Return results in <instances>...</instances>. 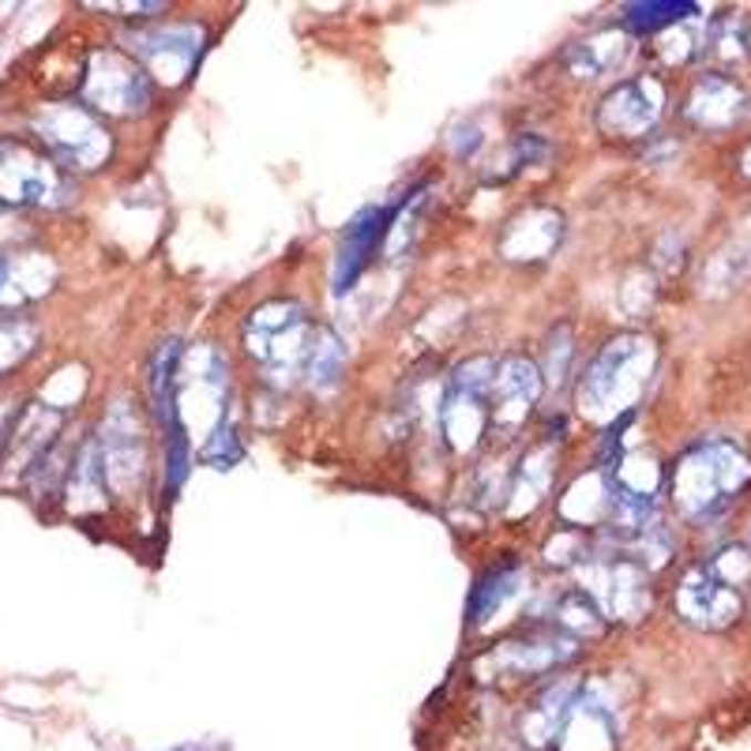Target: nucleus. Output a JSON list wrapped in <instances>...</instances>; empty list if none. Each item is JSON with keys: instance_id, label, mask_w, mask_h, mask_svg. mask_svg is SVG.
I'll list each match as a JSON object with an SVG mask.
<instances>
[{"instance_id": "nucleus-3", "label": "nucleus", "mask_w": 751, "mask_h": 751, "mask_svg": "<svg viewBox=\"0 0 751 751\" xmlns=\"http://www.w3.org/2000/svg\"><path fill=\"white\" fill-rule=\"evenodd\" d=\"M316 327L297 301H264L245 320V350L271 388H294L305 375Z\"/></svg>"}, {"instance_id": "nucleus-9", "label": "nucleus", "mask_w": 751, "mask_h": 751, "mask_svg": "<svg viewBox=\"0 0 751 751\" xmlns=\"http://www.w3.org/2000/svg\"><path fill=\"white\" fill-rule=\"evenodd\" d=\"M132 61L151 75L154 83L181 86L204 56V31L196 23L151 27L132 38Z\"/></svg>"}, {"instance_id": "nucleus-23", "label": "nucleus", "mask_w": 751, "mask_h": 751, "mask_svg": "<svg viewBox=\"0 0 751 751\" xmlns=\"http://www.w3.org/2000/svg\"><path fill=\"white\" fill-rule=\"evenodd\" d=\"M575 696V683L572 680H560L553 683V688H545L542 696H537L534 707L526 710L523 721H518V729H523V740L529 748H553V737H556V726H560L567 702Z\"/></svg>"}, {"instance_id": "nucleus-24", "label": "nucleus", "mask_w": 751, "mask_h": 751, "mask_svg": "<svg viewBox=\"0 0 751 751\" xmlns=\"http://www.w3.org/2000/svg\"><path fill=\"white\" fill-rule=\"evenodd\" d=\"M548 616H553V628L567 635V639H586V635H598L605 628V613L598 609V601H594L583 586L560 594Z\"/></svg>"}, {"instance_id": "nucleus-7", "label": "nucleus", "mask_w": 751, "mask_h": 751, "mask_svg": "<svg viewBox=\"0 0 751 751\" xmlns=\"http://www.w3.org/2000/svg\"><path fill=\"white\" fill-rule=\"evenodd\" d=\"M83 105L91 113L132 117L143 113L154 99V80L121 50H94L83 69Z\"/></svg>"}, {"instance_id": "nucleus-15", "label": "nucleus", "mask_w": 751, "mask_h": 751, "mask_svg": "<svg viewBox=\"0 0 751 751\" xmlns=\"http://www.w3.org/2000/svg\"><path fill=\"white\" fill-rule=\"evenodd\" d=\"M399 207H402V199L388 207H369L346 226V234L339 240V256H335V294H346L361 278V271L369 267V259L380 253V245L388 240Z\"/></svg>"}, {"instance_id": "nucleus-26", "label": "nucleus", "mask_w": 751, "mask_h": 751, "mask_svg": "<svg viewBox=\"0 0 751 751\" xmlns=\"http://www.w3.org/2000/svg\"><path fill=\"white\" fill-rule=\"evenodd\" d=\"M702 50L714 56L718 64H740L751 56V27L740 16L714 19L707 34H702Z\"/></svg>"}, {"instance_id": "nucleus-29", "label": "nucleus", "mask_w": 751, "mask_h": 751, "mask_svg": "<svg viewBox=\"0 0 751 751\" xmlns=\"http://www.w3.org/2000/svg\"><path fill=\"white\" fill-rule=\"evenodd\" d=\"M34 346H38L34 323L19 320V316H0V380H4L19 361L31 358Z\"/></svg>"}, {"instance_id": "nucleus-18", "label": "nucleus", "mask_w": 751, "mask_h": 751, "mask_svg": "<svg viewBox=\"0 0 751 751\" xmlns=\"http://www.w3.org/2000/svg\"><path fill=\"white\" fill-rule=\"evenodd\" d=\"M748 113V94L744 86L729 75H702V80L691 86L688 105H683V117L699 128H733V124Z\"/></svg>"}, {"instance_id": "nucleus-27", "label": "nucleus", "mask_w": 751, "mask_h": 751, "mask_svg": "<svg viewBox=\"0 0 751 751\" xmlns=\"http://www.w3.org/2000/svg\"><path fill=\"white\" fill-rule=\"evenodd\" d=\"M548 447H553V440H545V447H537V451H529V455H526L523 470H518V477H515V488H512V496H518L515 507H512V515L534 512L537 500L545 496V488H548V455H553Z\"/></svg>"}, {"instance_id": "nucleus-14", "label": "nucleus", "mask_w": 751, "mask_h": 751, "mask_svg": "<svg viewBox=\"0 0 751 751\" xmlns=\"http://www.w3.org/2000/svg\"><path fill=\"white\" fill-rule=\"evenodd\" d=\"M616 744H620L616 714L605 707L598 691L575 688L560 726H556L553 751H616Z\"/></svg>"}, {"instance_id": "nucleus-21", "label": "nucleus", "mask_w": 751, "mask_h": 751, "mask_svg": "<svg viewBox=\"0 0 751 751\" xmlns=\"http://www.w3.org/2000/svg\"><path fill=\"white\" fill-rule=\"evenodd\" d=\"M628 56H631L628 31H616L613 27V31H598L586 38V42L572 45V50H567V69L579 75V80H598V75L624 69Z\"/></svg>"}, {"instance_id": "nucleus-6", "label": "nucleus", "mask_w": 751, "mask_h": 751, "mask_svg": "<svg viewBox=\"0 0 751 751\" xmlns=\"http://www.w3.org/2000/svg\"><path fill=\"white\" fill-rule=\"evenodd\" d=\"M72 185L50 154L23 140H0V207H64Z\"/></svg>"}, {"instance_id": "nucleus-25", "label": "nucleus", "mask_w": 751, "mask_h": 751, "mask_svg": "<svg viewBox=\"0 0 751 751\" xmlns=\"http://www.w3.org/2000/svg\"><path fill=\"white\" fill-rule=\"evenodd\" d=\"M342 364H346L342 339L335 331H327V327H316V342H312V353H308V364H305L308 383H312L316 391L339 388Z\"/></svg>"}, {"instance_id": "nucleus-8", "label": "nucleus", "mask_w": 751, "mask_h": 751, "mask_svg": "<svg viewBox=\"0 0 751 751\" xmlns=\"http://www.w3.org/2000/svg\"><path fill=\"white\" fill-rule=\"evenodd\" d=\"M583 590L598 601V609L616 620H639L650 609V575L631 556H590L583 560Z\"/></svg>"}, {"instance_id": "nucleus-34", "label": "nucleus", "mask_w": 751, "mask_h": 751, "mask_svg": "<svg viewBox=\"0 0 751 751\" xmlns=\"http://www.w3.org/2000/svg\"><path fill=\"white\" fill-rule=\"evenodd\" d=\"M548 358L553 364L542 369V380H564L567 375V364H572V327H560V331L553 335V342H548Z\"/></svg>"}, {"instance_id": "nucleus-31", "label": "nucleus", "mask_w": 751, "mask_h": 751, "mask_svg": "<svg viewBox=\"0 0 751 751\" xmlns=\"http://www.w3.org/2000/svg\"><path fill=\"white\" fill-rule=\"evenodd\" d=\"M696 19V16H691ZM691 19H683V23L669 27V31L658 34V56L666 64H688L691 56H699L702 50V34L691 27Z\"/></svg>"}, {"instance_id": "nucleus-16", "label": "nucleus", "mask_w": 751, "mask_h": 751, "mask_svg": "<svg viewBox=\"0 0 751 751\" xmlns=\"http://www.w3.org/2000/svg\"><path fill=\"white\" fill-rule=\"evenodd\" d=\"M56 282V267L45 253H0V316H16L34 305Z\"/></svg>"}, {"instance_id": "nucleus-10", "label": "nucleus", "mask_w": 751, "mask_h": 751, "mask_svg": "<svg viewBox=\"0 0 751 751\" xmlns=\"http://www.w3.org/2000/svg\"><path fill=\"white\" fill-rule=\"evenodd\" d=\"M666 113V86L658 75H635L613 86L598 105V128L613 140H639L658 128Z\"/></svg>"}, {"instance_id": "nucleus-19", "label": "nucleus", "mask_w": 751, "mask_h": 751, "mask_svg": "<svg viewBox=\"0 0 751 751\" xmlns=\"http://www.w3.org/2000/svg\"><path fill=\"white\" fill-rule=\"evenodd\" d=\"M579 647L575 639H567L560 631H537L529 639H512L500 642L493 650V661L500 666V672H512V677H542V672L564 666L567 658H575Z\"/></svg>"}, {"instance_id": "nucleus-32", "label": "nucleus", "mask_w": 751, "mask_h": 751, "mask_svg": "<svg viewBox=\"0 0 751 751\" xmlns=\"http://www.w3.org/2000/svg\"><path fill=\"white\" fill-rule=\"evenodd\" d=\"M240 455H245V447H240V436H237V425H234V421H223V425H218V429L204 440V447H199V459H204L210 470H229V466H237Z\"/></svg>"}, {"instance_id": "nucleus-20", "label": "nucleus", "mask_w": 751, "mask_h": 751, "mask_svg": "<svg viewBox=\"0 0 751 751\" xmlns=\"http://www.w3.org/2000/svg\"><path fill=\"white\" fill-rule=\"evenodd\" d=\"M64 496H69V507L75 515L99 512V507L110 504V485H105L99 436L83 440V447L75 451L69 477H64Z\"/></svg>"}, {"instance_id": "nucleus-1", "label": "nucleus", "mask_w": 751, "mask_h": 751, "mask_svg": "<svg viewBox=\"0 0 751 751\" xmlns=\"http://www.w3.org/2000/svg\"><path fill=\"white\" fill-rule=\"evenodd\" d=\"M751 481V459L733 440H702L672 466L669 488L680 515L691 523L718 518Z\"/></svg>"}, {"instance_id": "nucleus-17", "label": "nucleus", "mask_w": 751, "mask_h": 751, "mask_svg": "<svg viewBox=\"0 0 751 751\" xmlns=\"http://www.w3.org/2000/svg\"><path fill=\"white\" fill-rule=\"evenodd\" d=\"M564 237V218L553 207H529L500 237V256L512 264H542Z\"/></svg>"}, {"instance_id": "nucleus-30", "label": "nucleus", "mask_w": 751, "mask_h": 751, "mask_svg": "<svg viewBox=\"0 0 751 751\" xmlns=\"http://www.w3.org/2000/svg\"><path fill=\"white\" fill-rule=\"evenodd\" d=\"M188 462H192V436L185 432L177 418L166 425V493L173 496L188 477Z\"/></svg>"}, {"instance_id": "nucleus-22", "label": "nucleus", "mask_w": 751, "mask_h": 751, "mask_svg": "<svg viewBox=\"0 0 751 751\" xmlns=\"http://www.w3.org/2000/svg\"><path fill=\"white\" fill-rule=\"evenodd\" d=\"M518 586H523V567L515 560H504V564L488 567V572H481L477 583L470 586V601H466L470 624L493 620V616L518 594Z\"/></svg>"}, {"instance_id": "nucleus-12", "label": "nucleus", "mask_w": 751, "mask_h": 751, "mask_svg": "<svg viewBox=\"0 0 751 751\" xmlns=\"http://www.w3.org/2000/svg\"><path fill=\"white\" fill-rule=\"evenodd\" d=\"M99 447H102V466H105V485L113 493H132V488L143 481V462H147V451H143V429L140 418L132 410V402H113L110 413L102 421L99 432Z\"/></svg>"}, {"instance_id": "nucleus-35", "label": "nucleus", "mask_w": 751, "mask_h": 751, "mask_svg": "<svg viewBox=\"0 0 751 751\" xmlns=\"http://www.w3.org/2000/svg\"><path fill=\"white\" fill-rule=\"evenodd\" d=\"M19 413H23V407H16V402H0V455H4L8 440H12V429H16Z\"/></svg>"}, {"instance_id": "nucleus-5", "label": "nucleus", "mask_w": 751, "mask_h": 751, "mask_svg": "<svg viewBox=\"0 0 751 751\" xmlns=\"http://www.w3.org/2000/svg\"><path fill=\"white\" fill-rule=\"evenodd\" d=\"M493 358H470L447 375L444 391H440V436L459 455L474 451L488 432V383H493Z\"/></svg>"}, {"instance_id": "nucleus-28", "label": "nucleus", "mask_w": 751, "mask_h": 751, "mask_svg": "<svg viewBox=\"0 0 751 751\" xmlns=\"http://www.w3.org/2000/svg\"><path fill=\"white\" fill-rule=\"evenodd\" d=\"M691 16H699L696 4H628L624 8V27L639 34H661Z\"/></svg>"}, {"instance_id": "nucleus-33", "label": "nucleus", "mask_w": 751, "mask_h": 751, "mask_svg": "<svg viewBox=\"0 0 751 751\" xmlns=\"http://www.w3.org/2000/svg\"><path fill=\"white\" fill-rule=\"evenodd\" d=\"M707 567L718 575V579H726L729 586H737V590L744 594V586L751 583V548L729 545V548H721Z\"/></svg>"}, {"instance_id": "nucleus-11", "label": "nucleus", "mask_w": 751, "mask_h": 751, "mask_svg": "<svg viewBox=\"0 0 751 751\" xmlns=\"http://www.w3.org/2000/svg\"><path fill=\"white\" fill-rule=\"evenodd\" d=\"M545 391L542 369L529 358H504L496 361L493 383H488V429L507 436L518 432L534 413L537 399Z\"/></svg>"}, {"instance_id": "nucleus-2", "label": "nucleus", "mask_w": 751, "mask_h": 751, "mask_svg": "<svg viewBox=\"0 0 751 751\" xmlns=\"http://www.w3.org/2000/svg\"><path fill=\"white\" fill-rule=\"evenodd\" d=\"M654 361H658V350L642 335H620L609 346H601V353L583 372L579 410L590 421L628 418V413H635L639 394L647 391Z\"/></svg>"}, {"instance_id": "nucleus-4", "label": "nucleus", "mask_w": 751, "mask_h": 751, "mask_svg": "<svg viewBox=\"0 0 751 751\" xmlns=\"http://www.w3.org/2000/svg\"><path fill=\"white\" fill-rule=\"evenodd\" d=\"M34 136L42 140L45 154L64 169L94 173L110 162L113 140L110 128L83 102H53L34 117Z\"/></svg>"}, {"instance_id": "nucleus-13", "label": "nucleus", "mask_w": 751, "mask_h": 751, "mask_svg": "<svg viewBox=\"0 0 751 751\" xmlns=\"http://www.w3.org/2000/svg\"><path fill=\"white\" fill-rule=\"evenodd\" d=\"M677 613L691 628L721 631L729 624H737V616L744 613V594L726 579H718L707 564H699L677 586Z\"/></svg>"}]
</instances>
